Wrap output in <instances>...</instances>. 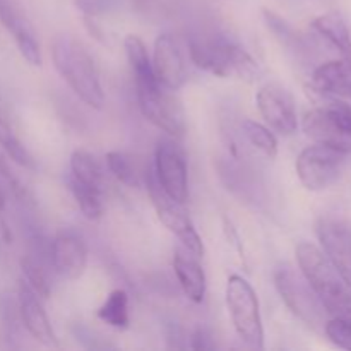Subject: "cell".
Wrapping results in <instances>:
<instances>
[{"instance_id": "cell-1", "label": "cell", "mask_w": 351, "mask_h": 351, "mask_svg": "<svg viewBox=\"0 0 351 351\" xmlns=\"http://www.w3.org/2000/svg\"><path fill=\"white\" fill-rule=\"evenodd\" d=\"M302 276L321 300L329 317L351 319V287L315 243L302 242L295 249Z\"/></svg>"}, {"instance_id": "cell-2", "label": "cell", "mask_w": 351, "mask_h": 351, "mask_svg": "<svg viewBox=\"0 0 351 351\" xmlns=\"http://www.w3.org/2000/svg\"><path fill=\"white\" fill-rule=\"evenodd\" d=\"M51 60L69 88L88 106L101 110L105 105L99 72L84 45L71 34H58L51 43Z\"/></svg>"}, {"instance_id": "cell-3", "label": "cell", "mask_w": 351, "mask_h": 351, "mask_svg": "<svg viewBox=\"0 0 351 351\" xmlns=\"http://www.w3.org/2000/svg\"><path fill=\"white\" fill-rule=\"evenodd\" d=\"M189 53L199 69L216 77L254 81L259 74L252 55L239 43L223 36L192 38L189 41Z\"/></svg>"}, {"instance_id": "cell-4", "label": "cell", "mask_w": 351, "mask_h": 351, "mask_svg": "<svg viewBox=\"0 0 351 351\" xmlns=\"http://www.w3.org/2000/svg\"><path fill=\"white\" fill-rule=\"evenodd\" d=\"M226 307L239 338L254 350L264 348L259 298L245 278L232 274L226 283Z\"/></svg>"}, {"instance_id": "cell-5", "label": "cell", "mask_w": 351, "mask_h": 351, "mask_svg": "<svg viewBox=\"0 0 351 351\" xmlns=\"http://www.w3.org/2000/svg\"><path fill=\"white\" fill-rule=\"evenodd\" d=\"M302 129L314 143L351 153V105L343 99L332 98L328 105L305 113Z\"/></svg>"}, {"instance_id": "cell-6", "label": "cell", "mask_w": 351, "mask_h": 351, "mask_svg": "<svg viewBox=\"0 0 351 351\" xmlns=\"http://www.w3.org/2000/svg\"><path fill=\"white\" fill-rule=\"evenodd\" d=\"M274 287L281 295L287 307L314 331H324L328 312L302 273L290 266H280L274 271Z\"/></svg>"}, {"instance_id": "cell-7", "label": "cell", "mask_w": 351, "mask_h": 351, "mask_svg": "<svg viewBox=\"0 0 351 351\" xmlns=\"http://www.w3.org/2000/svg\"><path fill=\"white\" fill-rule=\"evenodd\" d=\"M139 110L147 122L175 139L185 136V113L170 89L158 81L136 82Z\"/></svg>"}, {"instance_id": "cell-8", "label": "cell", "mask_w": 351, "mask_h": 351, "mask_svg": "<svg viewBox=\"0 0 351 351\" xmlns=\"http://www.w3.org/2000/svg\"><path fill=\"white\" fill-rule=\"evenodd\" d=\"M348 154L338 147L314 143L298 154L295 163L298 180L307 191H326L341 177Z\"/></svg>"}, {"instance_id": "cell-9", "label": "cell", "mask_w": 351, "mask_h": 351, "mask_svg": "<svg viewBox=\"0 0 351 351\" xmlns=\"http://www.w3.org/2000/svg\"><path fill=\"white\" fill-rule=\"evenodd\" d=\"M146 185L151 202H153L154 209H156V215L160 218V221L167 226L168 232H171L180 240L184 249H187L189 252H192L194 256H197L201 259L204 256V243H202V239L199 237L191 216L185 211V204H180L175 199H171L160 187V184L154 178V173H149V171L146 175Z\"/></svg>"}, {"instance_id": "cell-10", "label": "cell", "mask_w": 351, "mask_h": 351, "mask_svg": "<svg viewBox=\"0 0 351 351\" xmlns=\"http://www.w3.org/2000/svg\"><path fill=\"white\" fill-rule=\"evenodd\" d=\"M257 108L266 125L281 136H293L298 129V115L293 96L278 82H267L256 95Z\"/></svg>"}, {"instance_id": "cell-11", "label": "cell", "mask_w": 351, "mask_h": 351, "mask_svg": "<svg viewBox=\"0 0 351 351\" xmlns=\"http://www.w3.org/2000/svg\"><path fill=\"white\" fill-rule=\"evenodd\" d=\"M154 178L160 187L180 204L189 199L187 161L171 141H160L154 151Z\"/></svg>"}, {"instance_id": "cell-12", "label": "cell", "mask_w": 351, "mask_h": 351, "mask_svg": "<svg viewBox=\"0 0 351 351\" xmlns=\"http://www.w3.org/2000/svg\"><path fill=\"white\" fill-rule=\"evenodd\" d=\"M153 72L156 81L170 91H178L187 82V65L171 34L163 33L154 40Z\"/></svg>"}, {"instance_id": "cell-13", "label": "cell", "mask_w": 351, "mask_h": 351, "mask_svg": "<svg viewBox=\"0 0 351 351\" xmlns=\"http://www.w3.org/2000/svg\"><path fill=\"white\" fill-rule=\"evenodd\" d=\"M317 237L322 252L351 287V226L338 218H322L317 223Z\"/></svg>"}, {"instance_id": "cell-14", "label": "cell", "mask_w": 351, "mask_h": 351, "mask_svg": "<svg viewBox=\"0 0 351 351\" xmlns=\"http://www.w3.org/2000/svg\"><path fill=\"white\" fill-rule=\"evenodd\" d=\"M17 312L21 315L24 328L27 329L33 339L45 346L55 348L58 346V339L55 336L53 328L50 324L47 311L43 307V298L26 283L19 285V293H17Z\"/></svg>"}, {"instance_id": "cell-15", "label": "cell", "mask_w": 351, "mask_h": 351, "mask_svg": "<svg viewBox=\"0 0 351 351\" xmlns=\"http://www.w3.org/2000/svg\"><path fill=\"white\" fill-rule=\"evenodd\" d=\"M51 266L64 280H79L88 266V247L81 235L60 232L51 242Z\"/></svg>"}, {"instance_id": "cell-16", "label": "cell", "mask_w": 351, "mask_h": 351, "mask_svg": "<svg viewBox=\"0 0 351 351\" xmlns=\"http://www.w3.org/2000/svg\"><path fill=\"white\" fill-rule=\"evenodd\" d=\"M0 23L12 34L21 55L29 65L40 67L41 50L33 27L10 0H0Z\"/></svg>"}, {"instance_id": "cell-17", "label": "cell", "mask_w": 351, "mask_h": 351, "mask_svg": "<svg viewBox=\"0 0 351 351\" xmlns=\"http://www.w3.org/2000/svg\"><path fill=\"white\" fill-rule=\"evenodd\" d=\"M312 88L328 98H351V60L341 57L319 65L312 74Z\"/></svg>"}, {"instance_id": "cell-18", "label": "cell", "mask_w": 351, "mask_h": 351, "mask_svg": "<svg viewBox=\"0 0 351 351\" xmlns=\"http://www.w3.org/2000/svg\"><path fill=\"white\" fill-rule=\"evenodd\" d=\"M173 271L185 297L194 304H201L206 295V274L199 263V257L184 247L175 249Z\"/></svg>"}, {"instance_id": "cell-19", "label": "cell", "mask_w": 351, "mask_h": 351, "mask_svg": "<svg viewBox=\"0 0 351 351\" xmlns=\"http://www.w3.org/2000/svg\"><path fill=\"white\" fill-rule=\"evenodd\" d=\"M312 29L339 51L343 58L351 60V34L348 24L338 12H328L312 21Z\"/></svg>"}, {"instance_id": "cell-20", "label": "cell", "mask_w": 351, "mask_h": 351, "mask_svg": "<svg viewBox=\"0 0 351 351\" xmlns=\"http://www.w3.org/2000/svg\"><path fill=\"white\" fill-rule=\"evenodd\" d=\"M71 177L81 184L103 191V168L91 153L84 149H75L71 154Z\"/></svg>"}, {"instance_id": "cell-21", "label": "cell", "mask_w": 351, "mask_h": 351, "mask_svg": "<svg viewBox=\"0 0 351 351\" xmlns=\"http://www.w3.org/2000/svg\"><path fill=\"white\" fill-rule=\"evenodd\" d=\"M123 48H125L127 60H129L130 69H132L136 82L156 81L153 72V62H151L144 41L136 34H127L125 40H123Z\"/></svg>"}, {"instance_id": "cell-22", "label": "cell", "mask_w": 351, "mask_h": 351, "mask_svg": "<svg viewBox=\"0 0 351 351\" xmlns=\"http://www.w3.org/2000/svg\"><path fill=\"white\" fill-rule=\"evenodd\" d=\"M98 319L113 329L129 328V295L125 290H113L98 308Z\"/></svg>"}, {"instance_id": "cell-23", "label": "cell", "mask_w": 351, "mask_h": 351, "mask_svg": "<svg viewBox=\"0 0 351 351\" xmlns=\"http://www.w3.org/2000/svg\"><path fill=\"white\" fill-rule=\"evenodd\" d=\"M67 185L69 191H71L72 197H74L75 204L79 206L81 213L84 215V218L96 221L103 216V201H101V192L98 189H93L89 185L81 184L75 178H72L71 175L67 177Z\"/></svg>"}, {"instance_id": "cell-24", "label": "cell", "mask_w": 351, "mask_h": 351, "mask_svg": "<svg viewBox=\"0 0 351 351\" xmlns=\"http://www.w3.org/2000/svg\"><path fill=\"white\" fill-rule=\"evenodd\" d=\"M106 165H108V170L112 171L117 180L132 189L139 187L143 175L147 173V171L143 173L137 167L136 160L129 153H123V151H110L106 154Z\"/></svg>"}, {"instance_id": "cell-25", "label": "cell", "mask_w": 351, "mask_h": 351, "mask_svg": "<svg viewBox=\"0 0 351 351\" xmlns=\"http://www.w3.org/2000/svg\"><path fill=\"white\" fill-rule=\"evenodd\" d=\"M240 129L254 149H257L269 160H274L278 156V139L269 127L247 119L243 120Z\"/></svg>"}, {"instance_id": "cell-26", "label": "cell", "mask_w": 351, "mask_h": 351, "mask_svg": "<svg viewBox=\"0 0 351 351\" xmlns=\"http://www.w3.org/2000/svg\"><path fill=\"white\" fill-rule=\"evenodd\" d=\"M21 267H23L24 281L40 295L41 298L50 297V283H48V278L45 274L43 267L33 259V257H24L21 261Z\"/></svg>"}, {"instance_id": "cell-27", "label": "cell", "mask_w": 351, "mask_h": 351, "mask_svg": "<svg viewBox=\"0 0 351 351\" xmlns=\"http://www.w3.org/2000/svg\"><path fill=\"white\" fill-rule=\"evenodd\" d=\"M324 335L338 348L351 350V319L329 317L324 326Z\"/></svg>"}, {"instance_id": "cell-28", "label": "cell", "mask_w": 351, "mask_h": 351, "mask_svg": "<svg viewBox=\"0 0 351 351\" xmlns=\"http://www.w3.org/2000/svg\"><path fill=\"white\" fill-rule=\"evenodd\" d=\"M263 17H264V23H266V26L269 27L274 34H276V38L287 41V43H290V41L293 40V31H291V27L288 26L287 21L281 19L278 14L271 12L269 9H264Z\"/></svg>"}, {"instance_id": "cell-29", "label": "cell", "mask_w": 351, "mask_h": 351, "mask_svg": "<svg viewBox=\"0 0 351 351\" xmlns=\"http://www.w3.org/2000/svg\"><path fill=\"white\" fill-rule=\"evenodd\" d=\"M5 151L19 167L27 168V170H34V168H36V161H34V158L31 156L29 151L23 146V143H21L19 139H16L12 144H9V146L5 147Z\"/></svg>"}, {"instance_id": "cell-30", "label": "cell", "mask_w": 351, "mask_h": 351, "mask_svg": "<svg viewBox=\"0 0 351 351\" xmlns=\"http://www.w3.org/2000/svg\"><path fill=\"white\" fill-rule=\"evenodd\" d=\"M74 3L84 16L96 17L112 9L115 5V0H74Z\"/></svg>"}, {"instance_id": "cell-31", "label": "cell", "mask_w": 351, "mask_h": 351, "mask_svg": "<svg viewBox=\"0 0 351 351\" xmlns=\"http://www.w3.org/2000/svg\"><path fill=\"white\" fill-rule=\"evenodd\" d=\"M191 346L194 350H213L215 348V343H213L211 336H209V332L204 328H199L194 332V336H192Z\"/></svg>"}, {"instance_id": "cell-32", "label": "cell", "mask_w": 351, "mask_h": 351, "mask_svg": "<svg viewBox=\"0 0 351 351\" xmlns=\"http://www.w3.org/2000/svg\"><path fill=\"white\" fill-rule=\"evenodd\" d=\"M16 134H14V130L10 129L9 123L5 122V120L2 119V115H0V146L5 149L9 144H12L14 141H16Z\"/></svg>"}]
</instances>
